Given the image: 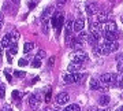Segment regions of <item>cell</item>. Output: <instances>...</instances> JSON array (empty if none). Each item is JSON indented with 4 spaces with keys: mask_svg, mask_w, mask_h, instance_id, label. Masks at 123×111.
<instances>
[{
    "mask_svg": "<svg viewBox=\"0 0 123 111\" xmlns=\"http://www.w3.org/2000/svg\"><path fill=\"white\" fill-rule=\"evenodd\" d=\"M82 80H85V77L82 74H79L78 71L77 73H70V74H64L63 76V81L66 84H75V82H81Z\"/></svg>",
    "mask_w": 123,
    "mask_h": 111,
    "instance_id": "3957f363",
    "label": "cell"
},
{
    "mask_svg": "<svg viewBox=\"0 0 123 111\" xmlns=\"http://www.w3.org/2000/svg\"><path fill=\"white\" fill-rule=\"evenodd\" d=\"M89 60V56L88 53L82 51V49H77L73 55H71V62H75V63H86Z\"/></svg>",
    "mask_w": 123,
    "mask_h": 111,
    "instance_id": "7a4b0ae2",
    "label": "cell"
},
{
    "mask_svg": "<svg viewBox=\"0 0 123 111\" xmlns=\"http://www.w3.org/2000/svg\"><path fill=\"white\" fill-rule=\"evenodd\" d=\"M4 74H6V77H7V81H8V82H11V81H12V78H11V76L8 74V71L4 70Z\"/></svg>",
    "mask_w": 123,
    "mask_h": 111,
    "instance_id": "d6a6232c",
    "label": "cell"
},
{
    "mask_svg": "<svg viewBox=\"0 0 123 111\" xmlns=\"http://www.w3.org/2000/svg\"><path fill=\"white\" fill-rule=\"evenodd\" d=\"M52 13H53V6L45 7L43 14H41V21H44V19H51V14Z\"/></svg>",
    "mask_w": 123,
    "mask_h": 111,
    "instance_id": "7c38bea8",
    "label": "cell"
},
{
    "mask_svg": "<svg viewBox=\"0 0 123 111\" xmlns=\"http://www.w3.org/2000/svg\"><path fill=\"white\" fill-rule=\"evenodd\" d=\"M64 25V17H63V14H57V29L60 30V27Z\"/></svg>",
    "mask_w": 123,
    "mask_h": 111,
    "instance_id": "ffe728a7",
    "label": "cell"
},
{
    "mask_svg": "<svg viewBox=\"0 0 123 111\" xmlns=\"http://www.w3.org/2000/svg\"><path fill=\"white\" fill-rule=\"evenodd\" d=\"M33 48H34V43H26V44L23 45V52H25V53L30 52Z\"/></svg>",
    "mask_w": 123,
    "mask_h": 111,
    "instance_id": "44dd1931",
    "label": "cell"
},
{
    "mask_svg": "<svg viewBox=\"0 0 123 111\" xmlns=\"http://www.w3.org/2000/svg\"><path fill=\"white\" fill-rule=\"evenodd\" d=\"M40 102H41V96L38 93H33L29 96V106L33 108V110H37L40 107Z\"/></svg>",
    "mask_w": 123,
    "mask_h": 111,
    "instance_id": "277c9868",
    "label": "cell"
},
{
    "mask_svg": "<svg viewBox=\"0 0 123 111\" xmlns=\"http://www.w3.org/2000/svg\"><path fill=\"white\" fill-rule=\"evenodd\" d=\"M36 0H27V4H29V8H34V6H36Z\"/></svg>",
    "mask_w": 123,
    "mask_h": 111,
    "instance_id": "f1b7e54d",
    "label": "cell"
},
{
    "mask_svg": "<svg viewBox=\"0 0 123 111\" xmlns=\"http://www.w3.org/2000/svg\"><path fill=\"white\" fill-rule=\"evenodd\" d=\"M55 102H56L57 106H66L67 103L70 102V95L66 93V92H62V93H59L56 96Z\"/></svg>",
    "mask_w": 123,
    "mask_h": 111,
    "instance_id": "5b68a950",
    "label": "cell"
},
{
    "mask_svg": "<svg viewBox=\"0 0 123 111\" xmlns=\"http://www.w3.org/2000/svg\"><path fill=\"white\" fill-rule=\"evenodd\" d=\"M1 111H12V108H11V106H10V104H6V106H3Z\"/></svg>",
    "mask_w": 123,
    "mask_h": 111,
    "instance_id": "1f68e13d",
    "label": "cell"
},
{
    "mask_svg": "<svg viewBox=\"0 0 123 111\" xmlns=\"http://www.w3.org/2000/svg\"><path fill=\"white\" fill-rule=\"evenodd\" d=\"M118 48H119L118 41H107V40L103 41V55H105V56L115 52V51H118Z\"/></svg>",
    "mask_w": 123,
    "mask_h": 111,
    "instance_id": "6da1fadb",
    "label": "cell"
},
{
    "mask_svg": "<svg viewBox=\"0 0 123 111\" xmlns=\"http://www.w3.org/2000/svg\"><path fill=\"white\" fill-rule=\"evenodd\" d=\"M122 21H123V17H122Z\"/></svg>",
    "mask_w": 123,
    "mask_h": 111,
    "instance_id": "ee69618b",
    "label": "cell"
},
{
    "mask_svg": "<svg viewBox=\"0 0 123 111\" xmlns=\"http://www.w3.org/2000/svg\"><path fill=\"white\" fill-rule=\"evenodd\" d=\"M14 76L18 77V78H23V77L26 76V73L22 71V70H15V71H14Z\"/></svg>",
    "mask_w": 123,
    "mask_h": 111,
    "instance_id": "603a6c76",
    "label": "cell"
},
{
    "mask_svg": "<svg viewBox=\"0 0 123 111\" xmlns=\"http://www.w3.org/2000/svg\"><path fill=\"white\" fill-rule=\"evenodd\" d=\"M44 100H45L47 103L51 102V91H48V92H47V95H45V99H44Z\"/></svg>",
    "mask_w": 123,
    "mask_h": 111,
    "instance_id": "f546056e",
    "label": "cell"
},
{
    "mask_svg": "<svg viewBox=\"0 0 123 111\" xmlns=\"http://www.w3.org/2000/svg\"><path fill=\"white\" fill-rule=\"evenodd\" d=\"M44 111H53V108H51V107H45Z\"/></svg>",
    "mask_w": 123,
    "mask_h": 111,
    "instance_id": "f35d334b",
    "label": "cell"
},
{
    "mask_svg": "<svg viewBox=\"0 0 123 111\" xmlns=\"http://www.w3.org/2000/svg\"><path fill=\"white\" fill-rule=\"evenodd\" d=\"M53 111H64V110H62V108H53Z\"/></svg>",
    "mask_w": 123,
    "mask_h": 111,
    "instance_id": "ab89813d",
    "label": "cell"
},
{
    "mask_svg": "<svg viewBox=\"0 0 123 111\" xmlns=\"http://www.w3.org/2000/svg\"><path fill=\"white\" fill-rule=\"evenodd\" d=\"M49 23H51V19H44L43 21V33L44 34L49 33Z\"/></svg>",
    "mask_w": 123,
    "mask_h": 111,
    "instance_id": "ac0fdd59",
    "label": "cell"
},
{
    "mask_svg": "<svg viewBox=\"0 0 123 111\" xmlns=\"http://www.w3.org/2000/svg\"><path fill=\"white\" fill-rule=\"evenodd\" d=\"M98 111H111V108H110V107H104L103 110H98Z\"/></svg>",
    "mask_w": 123,
    "mask_h": 111,
    "instance_id": "8d00e7d4",
    "label": "cell"
},
{
    "mask_svg": "<svg viewBox=\"0 0 123 111\" xmlns=\"http://www.w3.org/2000/svg\"><path fill=\"white\" fill-rule=\"evenodd\" d=\"M41 66V59H38V58H36L33 62H31V67H34V69H37V67H40Z\"/></svg>",
    "mask_w": 123,
    "mask_h": 111,
    "instance_id": "cb8c5ba5",
    "label": "cell"
},
{
    "mask_svg": "<svg viewBox=\"0 0 123 111\" xmlns=\"http://www.w3.org/2000/svg\"><path fill=\"white\" fill-rule=\"evenodd\" d=\"M110 102H111V98L107 93L101 95L100 98H98V104H100L101 107H107L108 104H110Z\"/></svg>",
    "mask_w": 123,
    "mask_h": 111,
    "instance_id": "9a60e30c",
    "label": "cell"
},
{
    "mask_svg": "<svg viewBox=\"0 0 123 111\" xmlns=\"http://www.w3.org/2000/svg\"><path fill=\"white\" fill-rule=\"evenodd\" d=\"M101 29H103V32H116V22H114V21H107V22L101 23Z\"/></svg>",
    "mask_w": 123,
    "mask_h": 111,
    "instance_id": "8992f818",
    "label": "cell"
},
{
    "mask_svg": "<svg viewBox=\"0 0 123 111\" xmlns=\"http://www.w3.org/2000/svg\"><path fill=\"white\" fill-rule=\"evenodd\" d=\"M11 45H14V41L11 39V33H7V34L3 37V40H1V47L3 48H10Z\"/></svg>",
    "mask_w": 123,
    "mask_h": 111,
    "instance_id": "30bf717a",
    "label": "cell"
},
{
    "mask_svg": "<svg viewBox=\"0 0 123 111\" xmlns=\"http://www.w3.org/2000/svg\"><path fill=\"white\" fill-rule=\"evenodd\" d=\"M11 3H14V4H19V0H10Z\"/></svg>",
    "mask_w": 123,
    "mask_h": 111,
    "instance_id": "74e56055",
    "label": "cell"
},
{
    "mask_svg": "<svg viewBox=\"0 0 123 111\" xmlns=\"http://www.w3.org/2000/svg\"><path fill=\"white\" fill-rule=\"evenodd\" d=\"M3 23H4V15L3 13H0V29L3 27Z\"/></svg>",
    "mask_w": 123,
    "mask_h": 111,
    "instance_id": "4dcf8cb0",
    "label": "cell"
},
{
    "mask_svg": "<svg viewBox=\"0 0 123 111\" xmlns=\"http://www.w3.org/2000/svg\"><path fill=\"white\" fill-rule=\"evenodd\" d=\"M116 70L118 73H123V53H116Z\"/></svg>",
    "mask_w": 123,
    "mask_h": 111,
    "instance_id": "4fadbf2b",
    "label": "cell"
},
{
    "mask_svg": "<svg viewBox=\"0 0 123 111\" xmlns=\"http://www.w3.org/2000/svg\"><path fill=\"white\" fill-rule=\"evenodd\" d=\"M100 10H98V6L96 3H88L86 4V13H88L89 17H93V15H97Z\"/></svg>",
    "mask_w": 123,
    "mask_h": 111,
    "instance_id": "52a82bcc",
    "label": "cell"
},
{
    "mask_svg": "<svg viewBox=\"0 0 123 111\" xmlns=\"http://www.w3.org/2000/svg\"><path fill=\"white\" fill-rule=\"evenodd\" d=\"M77 39H78L79 41H82V43H88L89 33H86L85 30H81V32H78V36H77Z\"/></svg>",
    "mask_w": 123,
    "mask_h": 111,
    "instance_id": "e0dca14e",
    "label": "cell"
},
{
    "mask_svg": "<svg viewBox=\"0 0 123 111\" xmlns=\"http://www.w3.org/2000/svg\"><path fill=\"white\" fill-rule=\"evenodd\" d=\"M4 92H6L4 85H0V99H3V98H4Z\"/></svg>",
    "mask_w": 123,
    "mask_h": 111,
    "instance_id": "83f0119b",
    "label": "cell"
},
{
    "mask_svg": "<svg viewBox=\"0 0 123 111\" xmlns=\"http://www.w3.org/2000/svg\"><path fill=\"white\" fill-rule=\"evenodd\" d=\"M101 85H103V82L100 81V78H90V81H89V86H90V89L92 91H100Z\"/></svg>",
    "mask_w": 123,
    "mask_h": 111,
    "instance_id": "9c48e42d",
    "label": "cell"
},
{
    "mask_svg": "<svg viewBox=\"0 0 123 111\" xmlns=\"http://www.w3.org/2000/svg\"><path fill=\"white\" fill-rule=\"evenodd\" d=\"M101 34H103V39L107 41H116V39L119 37V34L116 32H105L104 30Z\"/></svg>",
    "mask_w": 123,
    "mask_h": 111,
    "instance_id": "ba28073f",
    "label": "cell"
},
{
    "mask_svg": "<svg viewBox=\"0 0 123 111\" xmlns=\"http://www.w3.org/2000/svg\"><path fill=\"white\" fill-rule=\"evenodd\" d=\"M84 27H85V21L82 19V18H78L77 21H74V32H81V30H84Z\"/></svg>",
    "mask_w": 123,
    "mask_h": 111,
    "instance_id": "5bb4252c",
    "label": "cell"
},
{
    "mask_svg": "<svg viewBox=\"0 0 123 111\" xmlns=\"http://www.w3.org/2000/svg\"><path fill=\"white\" fill-rule=\"evenodd\" d=\"M12 98H14V99H15V100L18 102L19 99L22 98V93H21V92H18V91H14V92H12Z\"/></svg>",
    "mask_w": 123,
    "mask_h": 111,
    "instance_id": "484cf974",
    "label": "cell"
},
{
    "mask_svg": "<svg viewBox=\"0 0 123 111\" xmlns=\"http://www.w3.org/2000/svg\"><path fill=\"white\" fill-rule=\"evenodd\" d=\"M88 111H98V110H97L96 107H89V108H88Z\"/></svg>",
    "mask_w": 123,
    "mask_h": 111,
    "instance_id": "d590c367",
    "label": "cell"
},
{
    "mask_svg": "<svg viewBox=\"0 0 123 111\" xmlns=\"http://www.w3.org/2000/svg\"><path fill=\"white\" fill-rule=\"evenodd\" d=\"M81 63H75V62H71L68 66H67V70L70 71V73H77V71L81 70Z\"/></svg>",
    "mask_w": 123,
    "mask_h": 111,
    "instance_id": "2e32d148",
    "label": "cell"
},
{
    "mask_svg": "<svg viewBox=\"0 0 123 111\" xmlns=\"http://www.w3.org/2000/svg\"><path fill=\"white\" fill-rule=\"evenodd\" d=\"M64 111H81V107H79L78 104L73 103V104H67L66 108H64Z\"/></svg>",
    "mask_w": 123,
    "mask_h": 111,
    "instance_id": "d6986e66",
    "label": "cell"
},
{
    "mask_svg": "<svg viewBox=\"0 0 123 111\" xmlns=\"http://www.w3.org/2000/svg\"><path fill=\"white\" fill-rule=\"evenodd\" d=\"M119 86H122V88H123V78H122V82H120V85H119Z\"/></svg>",
    "mask_w": 123,
    "mask_h": 111,
    "instance_id": "60d3db41",
    "label": "cell"
},
{
    "mask_svg": "<svg viewBox=\"0 0 123 111\" xmlns=\"http://www.w3.org/2000/svg\"><path fill=\"white\" fill-rule=\"evenodd\" d=\"M68 43H70V47L73 49H75V51H77V49H82V47H84V43H82V41H79L77 37L70 39V41H68Z\"/></svg>",
    "mask_w": 123,
    "mask_h": 111,
    "instance_id": "8fae6325",
    "label": "cell"
},
{
    "mask_svg": "<svg viewBox=\"0 0 123 111\" xmlns=\"http://www.w3.org/2000/svg\"><path fill=\"white\" fill-rule=\"evenodd\" d=\"M18 65H19V66H27L29 63H27L26 59H19V60H18Z\"/></svg>",
    "mask_w": 123,
    "mask_h": 111,
    "instance_id": "4316f807",
    "label": "cell"
},
{
    "mask_svg": "<svg viewBox=\"0 0 123 111\" xmlns=\"http://www.w3.org/2000/svg\"><path fill=\"white\" fill-rule=\"evenodd\" d=\"M66 1H67V0H57V7H62Z\"/></svg>",
    "mask_w": 123,
    "mask_h": 111,
    "instance_id": "836d02e7",
    "label": "cell"
},
{
    "mask_svg": "<svg viewBox=\"0 0 123 111\" xmlns=\"http://www.w3.org/2000/svg\"><path fill=\"white\" fill-rule=\"evenodd\" d=\"M45 56H47V52H45L44 49H38V51H37V55H36V58H38V59H44Z\"/></svg>",
    "mask_w": 123,
    "mask_h": 111,
    "instance_id": "7402d4cb",
    "label": "cell"
},
{
    "mask_svg": "<svg viewBox=\"0 0 123 111\" xmlns=\"http://www.w3.org/2000/svg\"><path fill=\"white\" fill-rule=\"evenodd\" d=\"M53 63H55V59L51 58V59L48 60V66H49V67H52V66H53Z\"/></svg>",
    "mask_w": 123,
    "mask_h": 111,
    "instance_id": "e575fe53",
    "label": "cell"
},
{
    "mask_svg": "<svg viewBox=\"0 0 123 111\" xmlns=\"http://www.w3.org/2000/svg\"><path fill=\"white\" fill-rule=\"evenodd\" d=\"M11 39H12L14 44H17L18 39H19V33H18V32H12V33H11Z\"/></svg>",
    "mask_w": 123,
    "mask_h": 111,
    "instance_id": "d4e9b609",
    "label": "cell"
},
{
    "mask_svg": "<svg viewBox=\"0 0 123 111\" xmlns=\"http://www.w3.org/2000/svg\"><path fill=\"white\" fill-rule=\"evenodd\" d=\"M122 96H123V92H122Z\"/></svg>",
    "mask_w": 123,
    "mask_h": 111,
    "instance_id": "7bdbcfd3",
    "label": "cell"
},
{
    "mask_svg": "<svg viewBox=\"0 0 123 111\" xmlns=\"http://www.w3.org/2000/svg\"><path fill=\"white\" fill-rule=\"evenodd\" d=\"M119 111H123V106H122V107H120V108H119Z\"/></svg>",
    "mask_w": 123,
    "mask_h": 111,
    "instance_id": "b9f144b4",
    "label": "cell"
}]
</instances>
